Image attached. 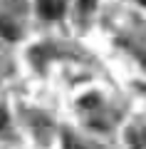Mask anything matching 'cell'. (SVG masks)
Instances as JSON below:
<instances>
[{
	"label": "cell",
	"instance_id": "obj_2",
	"mask_svg": "<svg viewBox=\"0 0 146 149\" xmlns=\"http://www.w3.org/2000/svg\"><path fill=\"white\" fill-rule=\"evenodd\" d=\"M0 35L8 40H17L20 37V27L10 20V17H0Z\"/></svg>",
	"mask_w": 146,
	"mask_h": 149
},
{
	"label": "cell",
	"instance_id": "obj_6",
	"mask_svg": "<svg viewBox=\"0 0 146 149\" xmlns=\"http://www.w3.org/2000/svg\"><path fill=\"white\" fill-rule=\"evenodd\" d=\"M5 124H8V114H5V109L0 107V129H5Z\"/></svg>",
	"mask_w": 146,
	"mask_h": 149
},
{
	"label": "cell",
	"instance_id": "obj_7",
	"mask_svg": "<svg viewBox=\"0 0 146 149\" xmlns=\"http://www.w3.org/2000/svg\"><path fill=\"white\" fill-rule=\"evenodd\" d=\"M139 3H144V5H146V0H139Z\"/></svg>",
	"mask_w": 146,
	"mask_h": 149
},
{
	"label": "cell",
	"instance_id": "obj_4",
	"mask_svg": "<svg viewBox=\"0 0 146 149\" xmlns=\"http://www.w3.org/2000/svg\"><path fill=\"white\" fill-rule=\"evenodd\" d=\"M94 8H97V0H79V13L82 15H89Z\"/></svg>",
	"mask_w": 146,
	"mask_h": 149
},
{
	"label": "cell",
	"instance_id": "obj_1",
	"mask_svg": "<svg viewBox=\"0 0 146 149\" xmlns=\"http://www.w3.org/2000/svg\"><path fill=\"white\" fill-rule=\"evenodd\" d=\"M37 10L47 20H57L64 13V0H37Z\"/></svg>",
	"mask_w": 146,
	"mask_h": 149
},
{
	"label": "cell",
	"instance_id": "obj_5",
	"mask_svg": "<svg viewBox=\"0 0 146 149\" xmlns=\"http://www.w3.org/2000/svg\"><path fill=\"white\" fill-rule=\"evenodd\" d=\"M64 149H84V147H82V144H77L72 137H67V139H64Z\"/></svg>",
	"mask_w": 146,
	"mask_h": 149
},
{
	"label": "cell",
	"instance_id": "obj_3",
	"mask_svg": "<svg viewBox=\"0 0 146 149\" xmlns=\"http://www.w3.org/2000/svg\"><path fill=\"white\" fill-rule=\"evenodd\" d=\"M129 142L134 149H146V134L139 132V129H131L129 132Z\"/></svg>",
	"mask_w": 146,
	"mask_h": 149
}]
</instances>
